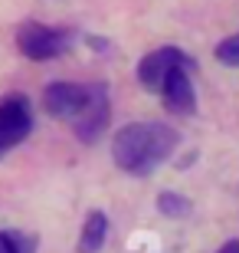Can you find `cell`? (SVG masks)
<instances>
[{
  "mask_svg": "<svg viewBox=\"0 0 239 253\" xmlns=\"http://www.w3.org/2000/svg\"><path fill=\"white\" fill-rule=\"evenodd\" d=\"M7 244L13 253H36L39 240L36 234H23V230H7Z\"/></svg>",
  "mask_w": 239,
  "mask_h": 253,
  "instance_id": "11",
  "label": "cell"
},
{
  "mask_svg": "<svg viewBox=\"0 0 239 253\" xmlns=\"http://www.w3.org/2000/svg\"><path fill=\"white\" fill-rule=\"evenodd\" d=\"M17 49L27 59H33V63H49V59H59V56H66V53L72 49V30L27 20V23L17 30Z\"/></svg>",
  "mask_w": 239,
  "mask_h": 253,
  "instance_id": "2",
  "label": "cell"
},
{
  "mask_svg": "<svg viewBox=\"0 0 239 253\" xmlns=\"http://www.w3.org/2000/svg\"><path fill=\"white\" fill-rule=\"evenodd\" d=\"M157 211L164 217L180 220V217L190 214V201H187L184 194H177V191H164V194H157Z\"/></svg>",
  "mask_w": 239,
  "mask_h": 253,
  "instance_id": "9",
  "label": "cell"
},
{
  "mask_svg": "<svg viewBox=\"0 0 239 253\" xmlns=\"http://www.w3.org/2000/svg\"><path fill=\"white\" fill-rule=\"evenodd\" d=\"M0 253H13L10 244H7V230H0Z\"/></svg>",
  "mask_w": 239,
  "mask_h": 253,
  "instance_id": "13",
  "label": "cell"
},
{
  "mask_svg": "<svg viewBox=\"0 0 239 253\" xmlns=\"http://www.w3.org/2000/svg\"><path fill=\"white\" fill-rule=\"evenodd\" d=\"M177 135L164 122H131L121 125L111 138V161L131 178H147L177 151Z\"/></svg>",
  "mask_w": 239,
  "mask_h": 253,
  "instance_id": "1",
  "label": "cell"
},
{
  "mask_svg": "<svg viewBox=\"0 0 239 253\" xmlns=\"http://www.w3.org/2000/svg\"><path fill=\"white\" fill-rule=\"evenodd\" d=\"M108 119H111V102H108V89L102 83H95V95H92V102L85 105V112L75 119L72 131H75V138L85 141V145H92V141L102 138V131L108 128Z\"/></svg>",
  "mask_w": 239,
  "mask_h": 253,
  "instance_id": "7",
  "label": "cell"
},
{
  "mask_svg": "<svg viewBox=\"0 0 239 253\" xmlns=\"http://www.w3.org/2000/svg\"><path fill=\"white\" fill-rule=\"evenodd\" d=\"M216 59L230 69H239V33L226 37L223 43H216Z\"/></svg>",
  "mask_w": 239,
  "mask_h": 253,
  "instance_id": "10",
  "label": "cell"
},
{
  "mask_svg": "<svg viewBox=\"0 0 239 253\" xmlns=\"http://www.w3.org/2000/svg\"><path fill=\"white\" fill-rule=\"evenodd\" d=\"M105 237H108V217L102 211H92L79 234V253H99L105 247Z\"/></svg>",
  "mask_w": 239,
  "mask_h": 253,
  "instance_id": "8",
  "label": "cell"
},
{
  "mask_svg": "<svg viewBox=\"0 0 239 253\" xmlns=\"http://www.w3.org/2000/svg\"><path fill=\"white\" fill-rule=\"evenodd\" d=\"M33 131V105L27 95L10 92L0 99V158Z\"/></svg>",
  "mask_w": 239,
  "mask_h": 253,
  "instance_id": "4",
  "label": "cell"
},
{
  "mask_svg": "<svg viewBox=\"0 0 239 253\" xmlns=\"http://www.w3.org/2000/svg\"><path fill=\"white\" fill-rule=\"evenodd\" d=\"M174 66H193V59L187 56L184 49H177V46L154 49V53H147V56L138 63V83L144 85L147 92H157L161 83L167 79V73H171Z\"/></svg>",
  "mask_w": 239,
  "mask_h": 253,
  "instance_id": "6",
  "label": "cell"
},
{
  "mask_svg": "<svg viewBox=\"0 0 239 253\" xmlns=\"http://www.w3.org/2000/svg\"><path fill=\"white\" fill-rule=\"evenodd\" d=\"M95 83H49L43 89V109L53 119L63 122H75L85 112V105L92 102Z\"/></svg>",
  "mask_w": 239,
  "mask_h": 253,
  "instance_id": "3",
  "label": "cell"
},
{
  "mask_svg": "<svg viewBox=\"0 0 239 253\" xmlns=\"http://www.w3.org/2000/svg\"><path fill=\"white\" fill-rule=\"evenodd\" d=\"M216 253H239V240H230V244H223Z\"/></svg>",
  "mask_w": 239,
  "mask_h": 253,
  "instance_id": "12",
  "label": "cell"
},
{
  "mask_svg": "<svg viewBox=\"0 0 239 253\" xmlns=\"http://www.w3.org/2000/svg\"><path fill=\"white\" fill-rule=\"evenodd\" d=\"M157 95H161L164 109L174 112V115H193L197 112V89H193V79H190V66H174L167 73V79L161 83Z\"/></svg>",
  "mask_w": 239,
  "mask_h": 253,
  "instance_id": "5",
  "label": "cell"
}]
</instances>
